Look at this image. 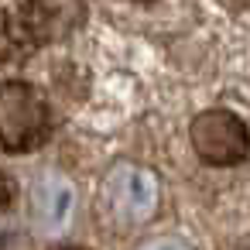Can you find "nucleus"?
Instances as JSON below:
<instances>
[{"instance_id": "obj_2", "label": "nucleus", "mask_w": 250, "mask_h": 250, "mask_svg": "<svg viewBox=\"0 0 250 250\" xmlns=\"http://www.w3.org/2000/svg\"><path fill=\"white\" fill-rule=\"evenodd\" d=\"M202 137H209V154L212 158H240L243 154V127L233 117H212L202 127Z\"/></svg>"}, {"instance_id": "obj_4", "label": "nucleus", "mask_w": 250, "mask_h": 250, "mask_svg": "<svg viewBox=\"0 0 250 250\" xmlns=\"http://www.w3.org/2000/svg\"><path fill=\"white\" fill-rule=\"evenodd\" d=\"M154 250H182V247H168V243H161V247H154Z\"/></svg>"}, {"instance_id": "obj_3", "label": "nucleus", "mask_w": 250, "mask_h": 250, "mask_svg": "<svg viewBox=\"0 0 250 250\" xmlns=\"http://www.w3.org/2000/svg\"><path fill=\"white\" fill-rule=\"evenodd\" d=\"M35 202H38V209H42L45 219L59 223V219H65V212L72 209V188L65 185V178L48 175V178H42V185H38V192H35Z\"/></svg>"}, {"instance_id": "obj_1", "label": "nucleus", "mask_w": 250, "mask_h": 250, "mask_svg": "<svg viewBox=\"0 0 250 250\" xmlns=\"http://www.w3.org/2000/svg\"><path fill=\"white\" fill-rule=\"evenodd\" d=\"M117 206L127 216H134V219L147 216L151 206H154V182L144 171H137V168L120 171V178H117Z\"/></svg>"}]
</instances>
